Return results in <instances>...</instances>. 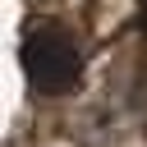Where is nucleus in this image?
Masks as SVG:
<instances>
[{
  "label": "nucleus",
  "instance_id": "obj_1",
  "mask_svg": "<svg viewBox=\"0 0 147 147\" xmlns=\"http://www.w3.org/2000/svg\"><path fill=\"white\" fill-rule=\"evenodd\" d=\"M18 55H23L28 83H32L37 92H46V96H64V92H74L78 78H83L78 41H74L60 23H32V28L23 32Z\"/></svg>",
  "mask_w": 147,
  "mask_h": 147
},
{
  "label": "nucleus",
  "instance_id": "obj_2",
  "mask_svg": "<svg viewBox=\"0 0 147 147\" xmlns=\"http://www.w3.org/2000/svg\"><path fill=\"white\" fill-rule=\"evenodd\" d=\"M142 5H147V0H142Z\"/></svg>",
  "mask_w": 147,
  "mask_h": 147
}]
</instances>
